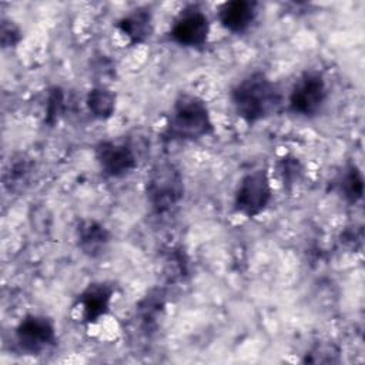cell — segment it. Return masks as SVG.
I'll return each instance as SVG.
<instances>
[{
	"mask_svg": "<svg viewBox=\"0 0 365 365\" xmlns=\"http://www.w3.org/2000/svg\"><path fill=\"white\" fill-rule=\"evenodd\" d=\"M230 97L235 113L247 124H255L277 114L284 101L279 86L262 71L245 76L232 87Z\"/></svg>",
	"mask_w": 365,
	"mask_h": 365,
	"instance_id": "1",
	"label": "cell"
},
{
	"mask_svg": "<svg viewBox=\"0 0 365 365\" xmlns=\"http://www.w3.org/2000/svg\"><path fill=\"white\" fill-rule=\"evenodd\" d=\"M214 133V124L210 110L202 98L194 94L181 93L171 110L167 124V135L170 140L195 141Z\"/></svg>",
	"mask_w": 365,
	"mask_h": 365,
	"instance_id": "2",
	"label": "cell"
},
{
	"mask_svg": "<svg viewBox=\"0 0 365 365\" xmlns=\"http://www.w3.org/2000/svg\"><path fill=\"white\" fill-rule=\"evenodd\" d=\"M145 194L154 212H170L184 197V184L180 171L168 163L157 164L147 178Z\"/></svg>",
	"mask_w": 365,
	"mask_h": 365,
	"instance_id": "3",
	"label": "cell"
},
{
	"mask_svg": "<svg viewBox=\"0 0 365 365\" xmlns=\"http://www.w3.org/2000/svg\"><path fill=\"white\" fill-rule=\"evenodd\" d=\"M272 200V187L268 171L258 168L247 173L234 192V211L247 217L255 218L262 214Z\"/></svg>",
	"mask_w": 365,
	"mask_h": 365,
	"instance_id": "4",
	"label": "cell"
},
{
	"mask_svg": "<svg viewBox=\"0 0 365 365\" xmlns=\"http://www.w3.org/2000/svg\"><path fill=\"white\" fill-rule=\"evenodd\" d=\"M328 97L325 77L318 70H305L295 80L289 96V110L301 117H314L324 107Z\"/></svg>",
	"mask_w": 365,
	"mask_h": 365,
	"instance_id": "5",
	"label": "cell"
},
{
	"mask_svg": "<svg viewBox=\"0 0 365 365\" xmlns=\"http://www.w3.org/2000/svg\"><path fill=\"white\" fill-rule=\"evenodd\" d=\"M14 336L26 355H41L57 345L56 325L46 315H26L16 327Z\"/></svg>",
	"mask_w": 365,
	"mask_h": 365,
	"instance_id": "6",
	"label": "cell"
},
{
	"mask_svg": "<svg viewBox=\"0 0 365 365\" xmlns=\"http://www.w3.org/2000/svg\"><path fill=\"white\" fill-rule=\"evenodd\" d=\"M210 30L211 26L207 14L197 4H190L174 19L170 38L182 47L202 48L208 41Z\"/></svg>",
	"mask_w": 365,
	"mask_h": 365,
	"instance_id": "7",
	"label": "cell"
},
{
	"mask_svg": "<svg viewBox=\"0 0 365 365\" xmlns=\"http://www.w3.org/2000/svg\"><path fill=\"white\" fill-rule=\"evenodd\" d=\"M94 155L101 173L108 178L124 177L138 165L134 150L123 141H100L94 148Z\"/></svg>",
	"mask_w": 365,
	"mask_h": 365,
	"instance_id": "8",
	"label": "cell"
},
{
	"mask_svg": "<svg viewBox=\"0 0 365 365\" xmlns=\"http://www.w3.org/2000/svg\"><path fill=\"white\" fill-rule=\"evenodd\" d=\"M114 287L108 282L96 281L88 284L76 298L74 307L80 311L81 322L86 325L97 324L110 312Z\"/></svg>",
	"mask_w": 365,
	"mask_h": 365,
	"instance_id": "9",
	"label": "cell"
},
{
	"mask_svg": "<svg viewBox=\"0 0 365 365\" xmlns=\"http://www.w3.org/2000/svg\"><path fill=\"white\" fill-rule=\"evenodd\" d=\"M257 17V3L251 0H230L220 6V24L231 33L247 31Z\"/></svg>",
	"mask_w": 365,
	"mask_h": 365,
	"instance_id": "10",
	"label": "cell"
},
{
	"mask_svg": "<svg viewBox=\"0 0 365 365\" xmlns=\"http://www.w3.org/2000/svg\"><path fill=\"white\" fill-rule=\"evenodd\" d=\"M76 238L78 250L90 257L97 258L107 250L111 234L110 231L96 220H83L76 228Z\"/></svg>",
	"mask_w": 365,
	"mask_h": 365,
	"instance_id": "11",
	"label": "cell"
},
{
	"mask_svg": "<svg viewBox=\"0 0 365 365\" xmlns=\"http://www.w3.org/2000/svg\"><path fill=\"white\" fill-rule=\"evenodd\" d=\"M115 27L128 40L130 46L143 44L153 34V14L147 7H137L118 19Z\"/></svg>",
	"mask_w": 365,
	"mask_h": 365,
	"instance_id": "12",
	"label": "cell"
},
{
	"mask_svg": "<svg viewBox=\"0 0 365 365\" xmlns=\"http://www.w3.org/2000/svg\"><path fill=\"white\" fill-rule=\"evenodd\" d=\"M33 171H34V164L30 158L20 155L17 158L10 160L3 174V182L6 190H9L10 192L24 191L30 185Z\"/></svg>",
	"mask_w": 365,
	"mask_h": 365,
	"instance_id": "13",
	"label": "cell"
},
{
	"mask_svg": "<svg viewBox=\"0 0 365 365\" xmlns=\"http://www.w3.org/2000/svg\"><path fill=\"white\" fill-rule=\"evenodd\" d=\"M336 190L349 204L361 201L364 195V177L356 164H348L336 178Z\"/></svg>",
	"mask_w": 365,
	"mask_h": 365,
	"instance_id": "14",
	"label": "cell"
},
{
	"mask_svg": "<svg viewBox=\"0 0 365 365\" xmlns=\"http://www.w3.org/2000/svg\"><path fill=\"white\" fill-rule=\"evenodd\" d=\"M115 93L104 86H97L87 93L86 106L97 120H108L115 111Z\"/></svg>",
	"mask_w": 365,
	"mask_h": 365,
	"instance_id": "15",
	"label": "cell"
},
{
	"mask_svg": "<svg viewBox=\"0 0 365 365\" xmlns=\"http://www.w3.org/2000/svg\"><path fill=\"white\" fill-rule=\"evenodd\" d=\"M277 170H278L281 181L285 187L294 185L304 175V165L301 164V161L297 157H294L291 154L279 158V161L277 163Z\"/></svg>",
	"mask_w": 365,
	"mask_h": 365,
	"instance_id": "16",
	"label": "cell"
},
{
	"mask_svg": "<svg viewBox=\"0 0 365 365\" xmlns=\"http://www.w3.org/2000/svg\"><path fill=\"white\" fill-rule=\"evenodd\" d=\"M339 349L331 342H318L304 356L305 364H336L339 362Z\"/></svg>",
	"mask_w": 365,
	"mask_h": 365,
	"instance_id": "17",
	"label": "cell"
},
{
	"mask_svg": "<svg viewBox=\"0 0 365 365\" xmlns=\"http://www.w3.org/2000/svg\"><path fill=\"white\" fill-rule=\"evenodd\" d=\"M66 110V97L63 88L54 86L48 90L46 100V123L48 125H54L63 117Z\"/></svg>",
	"mask_w": 365,
	"mask_h": 365,
	"instance_id": "18",
	"label": "cell"
},
{
	"mask_svg": "<svg viewBox=\"0 0 365 365\" xmlns=\"http://www.w3.org/2000/svg\"><path fill=\"white\" fill-rule=\"evenodd\" d=\"M0 37L3 48H14L21 41L23 33L14 21L3 19L0 24Z\"/></svg>",
	"mask_w": 365,
	"mask_h": 365,
	"instance_id": "19",
	"label": "cell"
}]
</instances>
